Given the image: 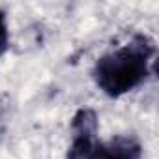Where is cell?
<instances>
[{
	"label": "cell",
	"instance_id": "cell-4",
	"mask_svg": "<svg viewBox=\"0 0 159 159\" xmlns=\"http://www.w3.org/2000/svg\"><path fill=\"white\" fill-rule=\"evenodd\" d=\"M10 47V26H8V17L0 10V56H2Z\"/></svg>",
	"mask_w": 159,
	"mask_h": 159
},
{
	"label": "cell",
	"instance_id": "cell-2",
	"mask_svg": "<svg viewBox=\"0 0 159 159\" xmlns=\"http://www.w3.org/2000/svg\"><path fill=\"white\" fill-rule=\"evenodd\" d=\"M99 124L98 114L92 109H79L71 118V146L66 159H99L98 139Z\"/></svg>",
	"mask_w": 159,
	"mask_h": 159
},
{
	"label": "cell",
	"instance_id": "cell-1",
	"mask_svg": "<svg viewBox=\"0 0 159 159\" xmlns=\"http://www.w3.org/2000/svg\"><path fill=\"white\" fill-rule=\"evenodd\" d=\"M155 41L148 34H135L125 45L98 58L92 77L109 98H122L139 88L152 71Z\"/></svg>",
	"mask_w": 159,
	"mask_h": 159
},
{
	"label": "cell",
	"instance_id": "cell-3",
	"mask_svg": "<svg viewBox=\"0 0 159 159\" xmlns=\"http://www.w3.org/2000/svg\"><path fill=\"white\" fill-rule=\"evenodd\" d=\"M99 159H142V144L133 135H116L99 144Z\"/></svg>",
	"mask_w": 159,
	"mask_h": 159
}]
</instances>
